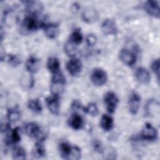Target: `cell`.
I'll return each instance as SVG.
<instances>
[{"mask_svg":"<svg viewBox=\"0 0 160 160\" xmlns=\"http://www.w3.org/2000/svg\"><path fill=\"white\" fill-rule=\"evenodd\" d=\"M66 79L60 71L54 73L51 84V89L52 94L59 96L63 91Z\"/></svg>","mask_w":160,"mask_h":160,"instance_id":"obj_1","label":"cell"},{"mask_svg":"<svg viewBox=\"0 0 160 160\" xmlns=\"http://www.w3.org/2000/svg\"><path fill=\"white\" fill-rule=\"evenodd\" d=\"M24 131L29 137L38 139V141H42L45 138V135L41 131V127L36 122H31L26 124Z\"/></svg>","mask_w":160,"mask_h":160,"instance_id":"obj_2","label":"cell"},{"mask_svg":"<svg viewBox=\"0 0 160 160\" xmlns=\"http://www.w3.org/2000/svg\"><path fill=\"white\" fill-rule=\"evenodd\" d=\"M43 23L40 22L34 16L30 15L24 18L22 22V27L24 30L32 32L37 30L39 27H42Z\"/></svg>","mask_w":160,"mask_h":160,"instance_id":"obj_3","label":"cell"},{"mask_svg":"<svg viewBox=\"0 0 160 160\" xmlns=\"http://www.w3.org/2000/svg\"><path fill=\"white\" fill-rule=\"evenodd\" d=\"M157 137V129L151 123L146 122L140 133V138L146 141H154Z\"/></svg>","mask_w":160,"mask_h":160,"instance_id":"obj_4","label":"cell"},{"mask_svg":"<svg viewBox=\"0 0 160 160\" xmlns=\"http://www.w3.org/2000/svg\"><path fill=\"white\" fill-rule=\"evenodd\" d=\"M119 100L116 94L111 91L107 92L104 96V102L107 111L109 113H113L116 109Z\"/></svg>","mask_w":160,"mask_h":160,"instance_id":"obj_5","label":"cell"},{"mask_svg":"<svg viewBox=\"0 0 160 160\" xmlns=\"http://www.w3.org/2000/svg\"><path fill=\"white\" fill-rule=\"evenodd\" d=\"M91 79L96 86H102L107 81V74L105 71L101 68L94 69L91 75Z\"/></svg>","mask_w":160,"mask_h":160,"instance_id":"obj_6","label":"cell"},{"mask_svg":"<svg viewBox=\"0 0 160 160\" xmlns=\"http://www.w3.org/2000/svg\"><path fill=\"white\" fill-rule=\"evenodd\" d=\"M82 68V62L78 58H72L66 63V69L73 76L78 75L81 72Z\"/></svg>","mask_w":160,"mask_h":160,"instance_id":"obj_7","label":"cell"},{"mask_svg":"<svg viewBox=\"0 0 160 160\" xmlns=\"http://www.w3.org/2000/svg\"><path fill=\"white\" fill-rule=\"evenodd\" d=\"M144 9L149 15L155 18L159 17L160 10L159 1L153 0L148 1L144 4Z\"/></svg>","mask_w":160,"mask_h":160,"instance_id":"obj_8","label":"cell"},{"mask_svg":"<svg viewBox=\"0 0 160 160\" xmlns=\"http://www.w3.org/2000/svg\"><path fill=\"white\" fill-rule=\"evenodd\" d=\"M120 60L126 65L131 66L134 64L136 61V57L134 52L127 49H122L119 52Z\"/></svg>","mask_w":160,"mask_h":160,"instance_id":"obj_9","label":"cell"},{"mask_svg":"<svg viewBox=\"0 0 160 160\" xmlns=\"http://www.w3.org/2000/svg\"><path fill=\"white\" fill-rule=\"evenodd\" d=\"M46 106L49 111L54 114L58 115L59 112V96L54 95L46 98Z\"/></svg>","mask_w":160,"mask_h":160,"instance_id":"obj_10","label":"cell"},{"mask_svg":"<svg viewBox=\"0 0 160 160\" xmlns=\"http://www.w3.org/2000/svg\"><path fill=\"white\" fill-rule=\"evenodd\" d=\"M141 102L140 96L136 92H132L129 98L128 101V108L129 112L132 114H136L139 108Z\"/></svg>","mask_w":160,"mask_h":160,"instance_id":"obj_11","label":"cell"},{"mask_svg":"<svg viewBox=\"0 0 160 160\" xmlns=\"http://www.w3.org/2000/svg\"><path fill=\"white\" fill-rule=\"evenodd\" d=\"M101 29L106 35H114L118 32L116 22L111 19H106L101 24Z\"/></svg>","mask_w":160,"mask_h":160,"instance_id":"obj_12","label":"cell"},{"mask_svg":"<svg viewBox=\"0 0 160 160\" xmlns=\"http://www.w3.org/2000/svg\"><path fill=\"white\" fill-rule=\"evenodd\" d=\"M81 16L83 21L88 23H91L98 20L99 15L94 8L92 7H87L82 11Z\"/></svg>","mask_w":160,"mask_h":160,"instance_id":"obj_13","label":"cell"},{"mask_svg":"<svg viewBox=\"0 0 160 160\" xmlns=\"http://www.w3.org/2000/svg\"><path fill=\"white\" fill-rule=\"evenodd\" d=\"M136 79L141 83L148 84L151 80V75L149 72L144 68L139 67L136 68L134 72Z\"/></svg>","mask_w":160,"mask_h":160,"instance_id":"obj_14","label":"cell"},{"mask_svg":"<svg viewBox=\"0 0 160 160\" xmlns=\"http://www.w3.org/2000/svg\"><path fill=\"white\" fill-rule=\"evenodd\" d=\"M24 2L25 3L27 11L32 16L40 13L42 10V4L39 1H24Z\"/></svg>","mask_w":160,"mask_h":160,"instance_id":"obj_15","label":"cell"},{"mask_svg":"<svg viewBox=\"0 0 160 160\" xmlns=\"http://www.w3.org/2000/svg\"><path fill=\"white\" fill-rule=\"evenodd\" d=\"M40 67V61L34 56H31L26 62V69L29 73L32 74L37 72Z\"/></svg>","mask_w":160,"mask_h":160,"instance_id":"obj_16","label":"cell"},{"mask_svg":"<svg viewBox=\"0 0 160 160\" xmlns=\"http://www.w3.org/2000/svg\"><path fill=\"white\" fill-rule=\"evenodd\" d=\"M42 28L46 36L49 39H54L58 34L59 28L58 25L56 24H43Z\"/></svg>","mask_w":160,"mask_h":160,"instance_id":"obj_17","label":"cell"},{"mask_svg":"<svg viewBox=\"0 0 160 160\" xmlns=\"http://www.w3.org/2000/svg\"><path fill=\"white\" fill-rule=\"evenodd\" d=\"M68 124L72 129L78 130L81 129L83 126V119L79 114L74 113L68 119Z\"/></svg>","mask_w":160,"mask_h":160,"instance_id":"obj_18","label":"cell"},{"mask_svg":"<svg viewBox=\"0 0 160 160\" xmlns=\"http://www.w3.org/2000/svg\"><path fill=\"white\" fill-rule=\"evenodd\" d=\"M146 113L147 115H154L156 112L159 114V104L156 99H149L145 106Z\"/></svg>","mask_w":160,"mask_h":160,"instance_id":"obj_19","label":"cell"},{"mask_svg":"<svg viewBox=\"0 0 160 160\" xmlns=\"http://www.w3.org/2000/svg\"><path fill=\"white\" fill-rule=\"evenodd\" d=\"M114 122L112 117L108 114H103L100 121V126L106 131L111 130L113 127Z\"/></svg>","mask_w":160,"mask_h":160,"instance_id":"obj_20","label":"cell"},{"mask_svg":"<svg viewBox=\"0 0 160 160\" xmlns=\"http://www.w3.org/2000/svg\"><path fill=\"white\" fill-rule=\"evenodd\" d=\"M60 63L58 58L55 57H50L48 59L47 68L48 70L52 74L59 71Z\"/></svg>","mask_w":160,"mask_h":160,"instance_id":"obj_21","label":"cell"},{"mask_svg":"<svg viewBox=\"0 0 160 160\" xmlns=\"http://www.w3.org/2000/svg\"><path fill=\"white\" fill-rule=\"evenodd\" d=\"M42 141H38L33 149L32 154L34 158H41L45 156L46 154V150L44 145L42 144Z\"/></svg>","mask_w":160,"mask_h":160,"instance_id":"obj_22","label":"cell"},{"mask_svg":"<svg viewBox=\"0 0 160 160\" xmlns=\"http://www.w3.org/2000/svg\"><path fill=\"white\" fill-rule=\"evenodd\" d=\"M72 146L66 142H62L59 144V151L61 157L63 159H69Z\"/></svg>","mask_w":160,"mask_h":160,"instance_id":"obj_23","label":"cell"},{"mask_svg":"<svg viewBox=\"0 0 160 160\" xmlns=\"http://www.w3.org/2000/svg\"><path fill=\"white\" fill-rule=\"evenodd\" d=\"M21 118V112L18 109L13 108L8 109L7 112V119L11 122L18 121Z\"/></svg>","mask_w":160,"mask_h":160,"instance_id":"obj_24","label":"cell"},{"mask_svg":"<svg viewBox=\"0 0 160 160\" xmlns=\"http://www.w3.org/2000/svg\"><path fill=\"white\" fill-rule=\"evenodd\" d=\"M28 107L29 109L36 113H39L42 111V106L41 102L38 99H30L28 101Z\"/></svg>","mask_w":160,"mask_h":160,"instance_id":"obj_25","label":"cell"},{"mask_svg":"<svg viewBox=\"0 0 160 160\" xmlns=\"http://www.w3.org/2000/svg\"><path fill=\"white\" fill-rule=\"evenodd\" d=\"M83 39L82 34L79 29H75L70 35L69 41L74 44H80Z\"/></svg>","mask_w":160,"mask_h":160,"instance_id":"obj_26","label":"cell"},{"mask_svg":"<svg viewBox=\"0 0 160 160\" xmlns=\"http://www.w3.org/2000/svg\"><path fill=\"white\" fill-rule=\"evenodd\" d=\"M64 51L68 56L73 58L77 54L78 49L76 44L69 41L64 44Z\"/></svg>","mask_w":160,"mask_h":160,"instance_id":"obj_27","label":"cell"},{"mask_svg":"<svg viewBox=\"0 0 160 160\" xmlns=\"http://www.w3.org/2000/svg\"><path fill=\"white\" fill-rule=\"evenodd\" d=\"M26 154L25 150L19 146L15 147L12 151V158L14 159L22 160L26 159Z\"/></svg>","mask_w":160,"mask_h":160,"instance_id":"obj_28","label":"cell"},{"mask_svg":"<svg viewBox=\"0 0 160 160\" xmlns=\"http://www.w3.org/2000/svg\"><path fill=\"white\" fill-rule=\"evenodd\" d=\"M21 136L19 134V128H16L11 131L10 136L8 138V139L6 140V143H17L19 142Z\"/></svg>","mask_w":160,"mask_h":160,"instance_id":"obj_29","label":"cell"},{"mask_svg":"<svg viewBox=\"0 0 160 160\" xmlns=\"http://www.w3.org/2000/svg\"><path fill=\"white\" fill-rule=\"evenodd\" d=\"M82 109L85 112H86L87 114H89L92 116H95L98 115V114L99 112L98 106H97L96 104L94 102H91V103L88 104L87 106L82 108Z\"/></svg>","mask_w":160,"mask_h":160,"instance_id":"obj_30","label":"cell"},{"mask_svg":"<svg viewBox=\"0 0 160 160\" xmlns=\"http://www.w3.org/2000/svg\"><path fill=\"white\" fill-rule=\"evenodd\" d=\"M7 61L12 67H16L21 64L20 58L14 54H9L7 58Z\"/></svg>","mask_w":160,"mask_h":160,"instance_id":"obj_31","label":"cell"},{"mask_svg":"<svg viewBox=\"0 0 160 160\" xmlns=\"http://www.w3.org/2000/svg\"><path fill=\"white\" fill-rule=\"evenodd\" d=\"M81 149L78 146H72V151L69 156V159L72 160H76L81 158Z\"/></svg>","mask_w":160,"mask_h":160,"instance_id":"obj_32","label":"cell"},{"mask_svg":"<svg viewBox=\"0 0 160 160\" xmlns=\"http://www.w3.org/2000/svg\"><path fill=\"white\" fill-rule=\"evenodd\" d=\"M92 147L94 148V149L99 152V153H102L104 152V149H103V146L102 144V142L101 141H99V139H94L92 141Z\"/></svg>","mask_w":160,"mask_h":160,"instance_id":"obj_33","label":"cell"},{"mask_svg":"<svg viewBox=\"0 0 160 160\" xmlns=\"http://www.w3.org/2000/svg\"><path fill=\"white\" fill-rule=\"evenodd\" d=\"M151 68V69L152 70V71L157 76L158 79H159V59H155L152 62Z\"/></svg>","mask_w":160,"mask_h":160,"instance_id":"obj_34","label":"cell"},{"mask_svg":"<svg viewBox=\"0 0 160 160\" xmlns=\"http://www.w3.org/2000/svg\"><path fill=\"white\" fill-rule=\"evenodd\" d=\"M86 41L88 46H92L96 44V42H97L96 36L94 34H89L86 36Z\"/></svg>","mask_w":160,"mask_h":160,"instance_id":"obj_35","label":"cell"},{"mask_svg":"<svg viewBox=\"0 0 160 160\" xmlns=\"http://www.w3.org/2000/svg\"><path fill=\"white\" fill-rule=\"evenodd\" d=\"M72 108L74 109H80L82 108L81 103L78 101H74L73 102V103L72 104Z\"/></svg>","mask_w":160,"mask_h":160,"instance_id":"obj_36","label":"cell"}]
</instances>
